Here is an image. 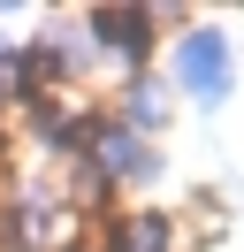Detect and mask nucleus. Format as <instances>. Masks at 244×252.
<instances>
[{"mask_svg":"<svg viewBox=\"0 0 244 252\" xmlns=\"http://www.w3.org/2000/svg\"><path fill=\"white\" fill-rule=\"evenodd\" d=\"M176 77H183V92L191 99H229V38L221 31H191L183 38V54H176Z\"/></svg>","mask_w":244,"mask_h":252,"instance_id":"f257e3e1","label":"nucleus"},{"mask_svg":"<svg viewBox=\"0 0 244 252\" xmlns=\"http://www.w3.org/2000/svg\"><path fill=\"white\" fill-rule=\"evenodd\" d=\"M92 31H99V38H115V46H130V54H145V46H152V16H130V8L99 16Z\"/></svg>","mask_w":244,"mask_h":252,"instance_id":"f03ea898","label":"nucleus"}]
</instances>
